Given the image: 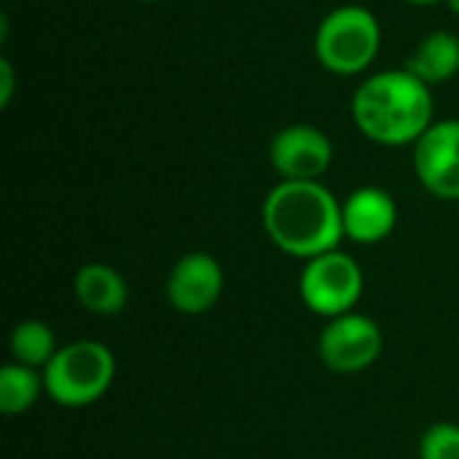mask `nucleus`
Listing matches in <instances>:
<instances>
[{"label": "nucleus", "mask_w": 459, "mask_h": 459, "mask_svg": "<svg viewBox=\"0 0 459 459\" xmlns=\"http://www.w3.org/2000/svg\"><path fill=\"white\" fill-rule=\"evenodd\" d=\"M261 215L269 239L293 258L312 261L344 239L342 202L320 180H280Z\"/></svg>", "instance_id": "1"}, {"label": "nucleus", "mask_w": 459, "mask_h": 459, "mask_svg": "<svg viewBox=\"0 0 459 459\" xmlns=\"http://www.w3.org/2000/svg\"><path fill=\"white\" fill-rule=\"evenodd\" d=\"M433 91L409 67L366 78L352 97L355 126L374 143L414 145L433 126Z\"/></svg>", "instance_id": "2"}, {"label": "nucleus", "mask_w": 459, "mask_h": 459, "mask_svg": "<svg viewBox=\"0 0 459 459\" xmlns=\"http://www.w3.org/2000/svg\"><path fill=\"white\" fill-rule=\"evenodd\" d=\"M116 379V358L102 342H73L56 350L43 368L46 395L65 409H83L108 395Z\"/></svg>", "instance_id": "3"}, {"label": "nucleus", "mask_w": 459, "mask_h": 459, "mask_svg": "<svg viewBox=\"0 0 459 459\" xmlns=\"http://www.w3.org/2000/svg\"><path fill=\"white\" fill-rule=\"evenodd\" d=\"M382 27L366 5H339L315 32V56L333 75H360L377 59Z\"/></svg>", "instance_id": "4"}, {"label": "nucleus", "mask_w": 459, "mask_h": 459, "mask_svg": "<svg viewBox=\"0 0 459 459\" xmlns=\"http://www.w3.org/2000/svg\"><path fill=\"white\" fill-rule=\"evenodd\" d=\"M299 293L307 309L320 317H342L355 309L363 296V272L344 250L323 253L301 269Z\"/></svg>", "instance_id": "5"}, {"label": "nucleus", "mask_w": 459, "mask_h": 459, "mask_svg": "<svg viewBox=\"0 0 459 459\" xmlns=\"http://www.w3.org/2000/svg\"><path fill=\"white\" fill-rule=\"evenodd\" d=\"M385 347L382 328L358 312L333 317L320 336V358L336 374H360L379 358Z\"/></svg>", "instance_id": "6"}, {"label": "nucleus", "mask_w": 459, "mask_h": 459, "mask_svg": "<svg viewBox=\"0 0 459 459\" xmlns=\"http://www.w3.org/2000/svg\"><path fill=\"white\" fill-rule=\"evenodd\" d=\"M269 161L282 180H320L333 161V143L312 124H290L272 137Z\"/></svg>", "instance_id": "7"}, {"label": "nucleus", "mask_w": 459, "mask_h": 459, "mask_svg": "<svg viewBox=\"0 0 459 459\" xmlns=\"http://www.w3.org/2000/svg\"><path fill=\"white\" fill-rule=\"evenodd\" d=\"M414 172L438 199H459V118L433 121L414 143Z\"/></svg>", "instance_id": "8"}, {"label": "nucleus", "mask_w": 459, "mask_h": 459, "mask_svg": "<svg viewBox=\"0 0 459 459\" xmlns=\"http://www.w3.org/2000/svg\"><path fill=\"white\" fill-rule=\"evenodd\" d=\"M223 293V269L210 253L183 255L167 277V301L180 315L210 312Z\"/></svg>", "instance_id": "9"}, {"label": "nucleus", "mask_w": 459, "mask_h": 459, "mask_svg": "<svg viewBox=\"0 0 459 459\" xmlns=\"http://www.w3.org/2000/svg\"><path fill=\"white\" fill-rule=\"evenodd\" d=\"M342 221L347 239L358 245H377L393 234L398 223V207L385 188L363 186L342 202Z\"/></svg>", "instance_id": "10"}, {"label": "nucleus", "mask_w": 459, "mask_h": 459, "mask_svg": "<svg viewBox=\"0 0 459 459\" xmlns=\"http://www.w3.org/2000/svg\"><path fill=\"white\" fill-rule=\"evenodd\" d=\"M73 290H75L78 304L86 312L100 315V317L118 315L129 301V288L124 277L108 264H83L75 272Z\"/></svg>", "instance_id": "11"}, {"label": "nucleus", "mask_w": 459, "mask_h": 459, "mask_svg": "<svg viewBox=\"0 0 459 459\" xmlns=\"http://www.w3.org/2000/svg\"><path fill=\"white\" fill-rule=\"evenodd\" d=\"M406 67L428 86L444 83L459 73V38L449 30H436L420 40Z\"/></svg>", "instance_id": "12"}, {"label": "nucleus", "mask_w": 459, "mask_h": 459, "mask_svg": "<svg viewBox=\"0 0 459 459\" xmlns=\"http://www.w3.org/2000/svg\"><path fill=\"white\" fill-rule=\"evenodd\" d=\"M46 393L43 374L19 363H8L0 371V411L8 417L24 414Z\"/></svg>", "instance_id": "13"}, {"label": "nucleus", "mask_w": 459, "mask_h": 459, "mask_svg": "<svg viewBox=\"0 0 459 459\" xmlns=\"http://www.w3.org/2000/svg\"><path fill=\"white\" fill-rule=\"evenodd\" d=\"M56 336L43 320H22L11 331V358L27 368H46L56 355Z\"/></svg>", "instance_id": "14"}, {"label": "nucleus", "mask_w": 459, "mask_h": 459, "mask_svg": "<svg viewBox=\"0 0 459 459\" xmlns=\"http://www.w3.org/2000/svg\"><path fill=\"white\" fill-rule=\"evenodd\" d=\"M420 459H459V425L438 422L428 428L420 441Z\"/></svg>", "instance_id": "15"}, {"label": "nucleus", "mask_w": 459, "mask_h": 459, "mask_svg": "<svg viewBox=\"0 0 459 459\" xmlns=\"http://www.w3.org/2000/svg\"><path fill=\"white\" fill-rule=\"evenodd\" d=\"M0 75H3V91H0V102L3 108L11 102V94H13V70H11V62L8 59H0Z\"/></svg>", "instance_id": "16"}, {"label": "nucleus", "mask_w": 459, "mask_h": 459, "mask_svg": "<svg viewBox=\"0 0 459 459\" xmlns=\"http://www.w3.org/2000/svg\"><path fill=\"white\" fill-rule=\"evenodd\" d=\"M406 3H411V5H433L438 0H406Z\"/></svg>", "instance_id": "17"}, {"label": "nucleus", "mask_w": 459, "mask_h": 459, "mask_svg": "<svg viewBox=\"0 0 459 459\" xmlns=\"http://www.w3.org/2000/svg\"><path fill=\"white\" fill-rule=\"evenodd\" d=\"M446 5L452 8V13H457L459 16V0H446Z\"/></svg>", "instance_id": "18"}, {"label": "nucleus", "mask_w": 459, "mask_h": 459, "mask_svg": "<svg viewBox=\"0 0 459 459\" xmlns=\"http://www.w3.org/2000/svg\"><path fill=\"white\" fill-rule=\"evenodd\" d=\"M143 3H159V0H143Z\"/></svg>", "instance_id": "19"}]
</instances>
